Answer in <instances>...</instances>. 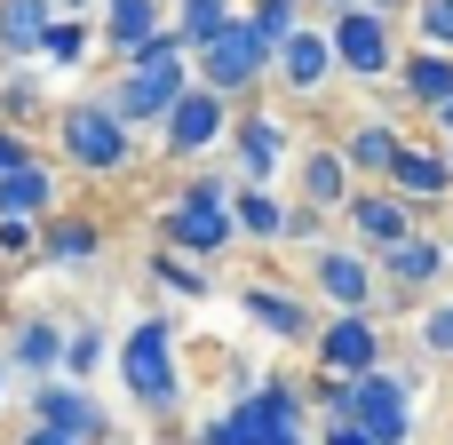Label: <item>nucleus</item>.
<instances>
[{"mask_svg":"<svg viewBox=\"0 0 453 445\" xmlns=\"http://www.w3.org/2000/svg\"><path fill=\"white\" fill-rule=\"evenodd\" d=\"M255 445H319V430H263Z\"/></svg>","mask_w":453,"mask_h":445,"instance_id":"ea45409f","label":"nucleus"},{"mask_svg":"<svg viewBox=\"0 0 453 445\" xmlns=\"http://www.w3.org/2000/svg\"><path fill=\"white\" fill-rule=\"evenodd\" d=\"M295 143H303V127L279 104H239L231 111V135H223V159H231L239 183H287Z\"/></svg>","mask_w":453,"mask_h":445,"instance_id":"423d86ee","label":"nucleus"},{"mask_svg":"<svg viewBox=\"0 0 453 445\" xmlns=\"http://www.w3.org/2000/svg\"><path fill=\"white\" fill-rule=\"evenodd\" d=\"M104 247H111V231H104V215H88L80 199L40 223V263H48V271H88V263H104Z\"/></svg>","mask_w":453,"mask_h":445,"instance_id":"412c9836","label":"nucleus"},{"mask_svg":"<svg viewBox=\"0 0 453 445\" xmlns=\"http://www.w3.org/2000/svg\"><path fill=\"white\" fill-rule=\"evenodd\" d=\"M231 223H239V247L279 255V231H287V191H279V183H231Z\"/></svg>","mask_w":453,"mask_h":445,"instance_id":"393cba45","label":"nucleus"},{"mask_svg":"<svg viewBox=\"0 0 453 445\" xmlns=\"http://www.w3.org/2000/svg\"><path fill=\"white\" fill-rule=\"evenodd\" d=\"M48 151H56L72 175H96V183H111V175H127V167H143V135L104 104V88H96V96L56 104V119H48Z\"/></svg>","mask_w":453,"mask_h":445,"instance_id":"7ed1b4c3","label":"nucleus"},{"mask_svg":"<svg viewBox=\"0 0 453 445\" xmlns=\"http://www.w3.org/2000/svg\"><path fill=\"white\" fill-rule=\"evenodd\" d=\"M326 40H334V64L350 88H390L398 56H406V24L382 16V8H342L326 16Z\"/></svg>","mask_w":453,"mask_h":445,"instance_id":"39448f33","label":"nucleus"},{"mask_svg":"<svg viewBox=\"0 0 453 445\" xmlns=\"http://www.w3.org/2000/svg\"><path fill=\"white\" fill-rule=\"evenodd\" d=\"M390 366V318L382 311H326L311 334V374H374Z\"/></svg>","mask_w":453,"mask_h":445,"instance_id":"9d476101","label":"nucleus"},{"mask_svg":"<svg viewBox=\"0 0 453 445\" xmlns=\"http://www.w3.org/2000/svg\"><path fill=\"white\" fill-rule=\"evenodd\" d=\"M239 311H247V326H255L263 342H287V350H311V334H319V318H326L303 287H279V279H247V287H239Z\"/></svg>","mask_w":453,"mask_h":445,"instance_id":"2eb2a0df","label":"nucleus"},{"mask_svg":"<svg viewBox=\"0 0 453 445\" xmlns=\"http://www.w3.org/2000/svg\"><path fill=\"white\" fill-rule=\"evenodd\" d=\"M446 96H453V48H422V40H406V56H398V72H390V104L430 119Z\"/></svg>","mask_w":453,"mask_h":445,"instance_id":"4be33fe9","label":"nucleus"},{"mask_svg":"<svg viewBox=\"0 0 453 445\" xmlns=\"http://www.w3.org/2000/svg\"><path fill=\"white\" fill-rule=\"evenodd\" d=\"M167 32V0H96V48L111 64H127L135 48H151Z\"/></svg>","mask_w":453,"mask_h":445,"instance_id":"5701e85b","label":"nucleus"},{"mask_svg":"<svg viewBox=\"0 0 453 445\" xmlns=\"http://www.w3.org/2000/svg\"><path fill=\"white\" fill-rule=\"evenodd\" d=\"M143 279L159 287V295H175V303H207L215 295V271L207 263H191V255H175V247H143Z\"/></svg>","mask_w":453,"mask_h":445,"instance_id":"bb28decb","label":"nucleus"},{"mask_svg":"<svg viewBox=\"0 0 453 445\" xmlns=\"http://www.w3.org/2000/svg\"><path fill=\"white\" fill-rule=\"evenodd\" d=\"M104 366H111V334H104L96 318H72V326H64V374H72V382H96Z\"/></svg>","mask_w":453,"mask_h":445,"instance_id":"7c9ffc66","label":"nucleus"},{"mask_svg":"<svg viewBox=\"0 0 453 445\" xmlns=\"http://www.w3.org/2000/svg\"><path fill=\"white\" fill-rule=\"evenodd\" d=\"M0 287H8V279H0Z\"/></svg>","mask_w":453,"mask_h":445,"instance_id":"3c124183","label":"nucleus"},{"mask_svg":"<svg viewBox=\"0 0 453 445\" xmlns=\"http://www.w3.org/2000/svg\"><path fill=\"white\" fill-rule=\"evenodd\" d=\"M56 8H64V16H96V0H56Z\"/></svg>","mask_w":453,"mask_h":445,"instance_id":"c03bdc74","label":"nucleus"},{"mask_svg":"<svg viewBox=\"0 0 453 445\" xmlns=\"http://www.w3.org/2000/svg\"><path fill=\"white\" fill-rule=\"evenodd\" d=\"M342 88V64H334V40H326V24H303L279 56H271V96L279 104H326Z\"/></svg>","mask_w":453,"mask_h":445,"instance_id":"f8f14e48","label":"nucleus"},{"mask_svg":"<svg viewBox=\"0 0 453 445\" xmlns=\"http://www.w3.org/2000/svg\"><path fill=\"white\" fill-rule=\"evenodd\" d=\"M287 191L311 199V207H326V215H342V199L358 191V175H350V159H342L334 135H303L295 143V167H287Z\"/></svg>","mask_w":453,"mask_h":445,"instance_id":"a211bd4d","label":"nucleus"},{"mask_svg":"<svg viewBox=\"0 0 453 445\" xmlns=\"http://www.w3.org/2000/svg\"><path fill=\"white\" fill-rule=\"evenodd\" d=\"M8 445H80V438H64V430H48V422H24V430H16Z\"/></svg>","mask_w":453,"mask_h":445,"instance_id":"58836bf2","label":"nucleus"},{"mask_svg":"<svg viewBox=\"0 0 453 445\" xmlns=\"http://www.w3.org/2000/svg\"><path fill=\"white\" fill-rule=\"evenodd\" d=\"M414 398H422V374H398V366H374L350 382V422L382 445H414Z\"/></svg>","mask_w":453,"mask_h":445,"instance_id":"ddd939ff","label":"nucleus"},{"mask_svg":"<svg viewBox=\"0 0 453 445\" xmlns=\"http://www.w3.org/2000/svg\"><path fill=\"white\" fill-rule=\"evenodd\" d=\"M191 80L215 88L223 104H263V96H271V48L231 16L207 48H191Z\"/></svg>","mask_w":453,"mask_h":445,"instance_id":"0eeeda50","label":"nucleus"},{"mask_svg":"<svg viewBox=\"0 0 453 445\" xmlns=\"http://www.w3.org/2000/svg\"><path fill=\"white\" fill-rule=\"evenodd\" d=\"M382 263V311H414V303H430V295H446L453 279V247L446 231H414V239H398L390 255H374Z\"/></svg>","mask_w":453,"mask_h":445,"instance_id":"9b49d317","label":"nucleus"},{"mask_svg":"<svg viewBox=\"0 0 453 445\" xmlns=\"http://www.w3.org/2000/svg\"><path fill=\"white\" fill-rule=\"evenodd\" d=\"M0 119H8V127H24V135H32L40 119H56V111H48V96H40V80H32V72H16V64H0Z\"/></svg>","mask_w":453,"mask_h":445,"instance_id":"2f4dec72","label":"nucleus"},{"mask_svg":"<svg viewBox=\"0 0 453 445\" xmlns=\"http://www.w3.org/2000/svg\"><path fill=\"white\" fill-rule=\"evenodd\" d=\"M88 56H96V16H56V24H48V40H40V64L80 72Z\"/></svg>","mask_w":453,"mask_h":445,"instance_id":"c756f323","label":"nucleus"},{"mask_svg":"<svg viewBox=\"0 0 453 445\" xmlns=\"http://www.w3.org/2000/svg\"><path fill=\"white\" fill-rule=\"evenodd\" d=\"M104 445H119V438H104Z\"/></svg>","mask_w":453,"mask_h":445,"instance_id":"de8ad7c7","label":"nucleus"},{"mask_svg":"<svg viewBox=\"0 0 453 445\" xmlns=\"http://www.w3.org/2000/svg\"><path fill=\"white\" fill-rule=\"evenodd\" d=\"M303 295L319 311H382V263L358 239H326L303 255Z\"/></svg>","mask_w":453,"mask_h":445,"instance_id":"6e6552de","label":"nucleus"},{"mask_svg":"<svg viewBox=\"0 0 453 445\" xmlns=\"http://www.w3.org/2000/svg\"><path fill=\"white\" fill-rule=\"evenodd\" d=\"M0 358H8V374H24V382L64 374V318H56V311H16L8 334H0Z\"/></svg>","mask_w":453,"mask_h":445,"instance_id":"aec40b11","label":"nucleus"},{"mask_svg":"<svg viewBox=\"0 0 453 445\" xmlns=\"http://www.w3.org/2000/svg\"><path fill=\"white\" fill-rule=\"evenodd\" d=\"M326 239H334V215L287 191V231H279V255H311V247H326Z\"/></svg>","mask_w":453,"mask_h":445,"instance_id":"473e14b6","label":"nucleus"},{"mask_svg":"<svg viewBox=\"0 0 453 445\" xmlns=\"http://www.w3.org/2000/svg\"><path fill=\"white\" fill-rule=\"evenodd\" d=\"M231 159L215 151V159H199V167H183L175 183H167V199L151 207V231H159V247H175V255H191V263H223V255H239V223H231Z\"/></svg>","mask_w":453,"mask_h":445,"instance_id":"f257e3e1","label":"nucleus"},{"mask_svg":"<svg viewBox=\"0 0 453 445\" xmlns=\"http://www.w3.org/2000/svg\"><path fill=\"white\" fill-rule=\"evenodd\" d=\"M24 271H40V223L0 215V279H24Z\"/></svg>","mask_w":453,"mask_h":445,"instance_id":"f704fd0d","label":"nucleus"},{"mask_svg":"<svg viewBox=\"0 0 453 445\" xmlns=\"http://www.w3.org/2000/svg\"><path fill=\"white\" fill-rule=\"evenodd\" d=\"M446 445H453V430H446Z\"/></svg>","mask_w":453,"mask_h":445,"instance_id":"8fccbe9b","label":"nucleus"},{"mask_svg":"<svg viewBox=\"0 0 453 445\" xmlns=\"http://www.w3.org/2000/svg\"><path fill=\"white\" fill-rule=\"evenodd\" d=\"M231 111H239V104H223L215 88H199V80H191V88L175 96V111L151 127V151H159V159L183 175V167H199V159H215V151H223V135H231Z\"/></svg>","mask_w":453,"mask_h":445,"instance_id":"1a4fd4ad","label":"nucleus"},{"mask_svg":"<svg viewBox=\"0 0 453 445\" xmlns=\"http://www.w3.org/2000/svg\"><path fill=\"white\" fill-rule=\"evenodd\" d=\"M111 366H119V390H127V406L143 414V422H159V430H175L183 422V350H175V318L167 311H135L127 318V334L111 342Z\"/></svg>","mask_w":453,"mask_h":445,"instance_id":"f03ea898","label":"nucleus"},{"mask_svg":"<svg viewBox=\"0 0 453 445\" xmlns=\"http://www.w3.org/2000/svg\"><path fill=\"white\" fill-rule=\"evenodd\" d=\"M56 16H64L56 0H0V64H32Z\"/></svg>","mask_w":453,"mask_h":445,"instance_id":"a878e982","label":"nucleus"},{"mask_svg":"<svg viewBox=\"0 0 453 445\" xmlns=\"http://www.w3.org/2000/svg\"><path fill=\"white\" fill-rule=\"evenodd\" d=\"M398 199H414V215L422 223H438V215H453V159L446 143H430V135H406V151L390 159V175H382Z\"/></svg>","mask_w":453,"mask_h":445,"instance_id":"f3484780","label":"nucleus"},{"mask_svg":"<svg viewBox=\"0 0 453 445\" xmlns=\"http://www.w3.org/2000/svg\"><path fill=\"white\" fill-rule=\"evenodd\" d=\"M366 8H382V16H398V24H406V8H414V0H366Z\"/></svg>","mask_w":453,"mask_h":445,"instance_id":"37998d69","label":"nucleus"},{"mask_svg":"<svg viewBox=\"0 0 453 445\" xmlns=\"http://www.w3.org/2000/svg\"><path fill=\"white\" fill-rule=\"evenodd\" d=\"M311 430H319V445H382V438H366L350 414H334V422H311Z\"/></svg>","mask_w":453,"mask_h":445,"instance_id":"e433bc0d","label":"nucleus"},{"mask_svg":"<svg viewBox=\"0 0 453 445\" xmlns=\"http://www.w3.org/2000/svg\"><path fill=\"white\" fill-rule=\"evenodd\" d=\"M446 247H453V231H446Z\"/></svg>","mask_w":453,"mask_h":445,"instance_id":"09e8293b","label":"nucleus"},{"mask_svg":"<svg viewBox=\"0 0 453 445\" xmlns=\"http://www.w3.org/2000/svg\"><path fill=\"white\" fill-rule=\"evenodd\" d=\"M311 8V24H326V16H342V8H366V0H303Z\"/></svg>","mask_w":453,"mask_h":445,"instance_id":"a19ab883","label":"nucleus"},{"mask_svg":"<svg viewBox=\"0 0 453 445\" xmlns=\"http://www.w3.org/2000/svg\"><path fill=\"white\" fill-rule=\"evenodd\" d=\"M0 398H8V358H0Z\"/></svg>","mask_w":453,"mask_h":445,"instance_id":"a18cd8bd","label":"nucleus"},{"mask_svg":"<svg viewBox=\"0 0 453 445\" xmlns=\"http://www.w3.org/2000/svg\"><path fill=\"white\" fill-rule=\"evenodd\" d=\"M231 16H239L231 0H167V24L183 32V48H207V40H215Z\"/></svg>","mask_w":453,"mask_h":445,"instance_id":"72a5a7b5","label":"nucleus"},{"mask_svg":"<svg viewBox=\"0 0 453 445\" xmlns=\"http://www.w3.org/2000/svg\"><path fill=\"white\" fill-rule=\"evenodd\" d=\"M191 88V48H183V32L167 24L151 48H135L127 64H111V80H104V104L135 127V135H151L167 111H175V96Z\"/></svg>","mask_w":453,"mask_h":445,"instance_id":"20e7f679","label":"nucleus"},{"mask_svg":"<svg viewBox=\"0 0 453 445\" xmlns=\"http://www.w3.org/2000/svg\"><path fill=\"white\" fill-rule=\"evenodd\" d=\"M334 223H342V239H358L366 255H390L398 239H414V231H422L414 199H398L390 183H358V191L342 199V215H334Z\"/></svg>","mask_w":453,"mask_h":445,"instance_id":"dca6fc26","label":"nucleus"},{"mask_svg":"<svg viewBox=\"0 0 453 445\" xmlns=\"http://www.w3.org/2000/svg\"><path fill=\"white\" fill-rule=\"evenodd\" d=\"M334 143H342V159H350V175H358V183H382V175H390V159L406 151V127H398V111H366V119H350Z\"/></svg>","mask_w":453,"mask_h":445,"instance_id":"b1692460","label":"nucleus"},{"mask_svg":"<svg viewBox=\"0 0 453 445\" xmlns=\"http://www.w3.org/2000/svg\"><path fill=\"white\" fill-rule=\"evenodd\" d=\"M24 422H48V430H64V438H80V445L119 438V430H111V414H104V398H96L88 382H72V374L24 382Z\"/></svg>","mask_w":453,"mask_h":445,"instance_id":"4468645a","label":"nucleus"},{"mask_svg":"<svg viewBox=\"0 0 453 445\" xmlns=\"http://www.w3.org/2000/svg\"><path fill=\"white\" fill-rule=\"evenodd\" d=\"M239 24H247V32H255V40L279 56V48H287V40L311 24V8H303V0H247V8H239Z\"/></svg>","mask_w":453,"mask_h":445,"instance_id":"c85d7f7f","label":"nucleus"},{"mask_svg":"<svg viewBox=\"0 0 453 445\" xmlns=\"http://www.w3.org/2000/svg\"><path fill=\"white\" fill-rule=\"evenodd\" d=\"M446 159H453V135H446Z\"/></svg>","mask_w":453,"mask_h":445,"instance_id":"49530a36","label":"nucleus"},{"mask_svg":"<svg viewBox=\"0 0 453 445\" xmlns=\"http://www.w3.org/2000/svg\"><path fill=\"white\" fill-rule=\"evenodd\" d=\"M430 127H438L430 143H446V135H453V96H446V104H438V111H430Z\"/></svg>","mask_w":453,"mask_h":445,"instance_id":"79ce46f5","label":"nucleus"},{"mask_svg":"<svg viewBox=\"0 0 453 445\" xmlns=\"http://www.w3.org/2000/svg\"><path fill=\"white\" fill-rule=\"evenodd\" d=\"M414 358L438 366V374H453V295L414 303Z\"/></svg>","mask_w":453,"mask_h":445,"instance_id":"cd10ccee","label":"nucleus"},{"mask_svg":"<svg viewBox=\"0 0 453 445\" xmlns=\"http://www.w3.org/2000/svg\"><path fill=\"white\" fill-rule=\"evenodd\" d=\"M32 151H40V143H32L24 127H8V119H0V175H8L16 159H32Z\"/></svg>","mask_w":453,"mask_h":445,"instance_id":"4c0bfd02","label":"nucleus"},{"mask_svg":"<svg viewBox=\"0 0 453 445\" xmlns=\"http://www.w3.org/2000/svg\"><path fill=\"white\" fill-rule=\"evenodd\" d=\"M64 159L56 151H32V159H16L8 175H0V215H24V223H48L56 207H72V191H64Z\"/></svg>","mask_w":453,"mask_h":445,"instance_id":"6ab92c4d","label":"nucleus"},{"mask_svg":"<svg viewBox=\"0 0 453 445\" xmlns=\"http://www.w3.org/2000/svg\"><path fill=\"white\" fill-rule=\"evenodd\" d=\"M406 32H414L422 48H453V0H414V8H406Z\"/></svg>","mask_w":453,"mask_h":445,"instance_id":"c9c22d12","label":"nucleus"}]
</instances>
